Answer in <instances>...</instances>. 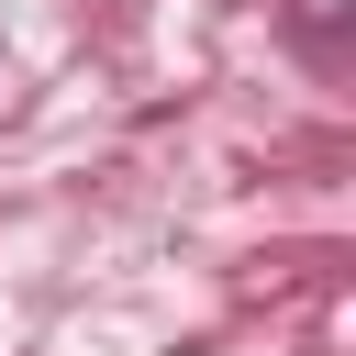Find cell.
Segmentation results:
<instances>
[]
</instances>
